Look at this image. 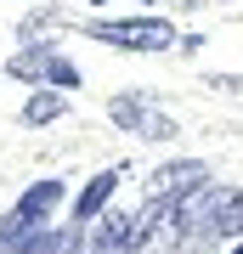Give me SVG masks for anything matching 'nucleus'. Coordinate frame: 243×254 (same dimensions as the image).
Wrapping results in <instances>:
<instances>
[{
	"instance_id": "nucleus-1",
	"label": "nucleus",
	"mask_w": 243,
	"mask_h": 254,
	"mask_svg": "<svg viewBox=\"0 0 243 254\" xmlns=\"http://www.w3.org/2000/svg\"><path fill=\"white\" fill-rule=\"evenodd\" d=\"M63 198H68V181H57V175H45V181L23 187V198L0 215V254H11L28 232L51 226V215H57V203H63Z\"/></svg>"
},
{
	"instance_id": "nucleus-13",
	"label": "nucleus",
	"mask_w": 243,
	"mask_h": 254,
	"mask_svg": "<svg viewBox=\"0 0 243 254\" xmlns=\"http://www.w3.org/2000/svg\"><path fill=\"white\" fill-rule=\"evenodd\" d=\"M90 6H113V0H90Z\"/></svg>"
},
{
	"instance_id": "nucleus-7",
	"label": "nucleus",
	"mask_w": 243,
	"mask_h": 254,
	"mask_svg": "<svg viewBox=\"0 0 243 254\" xmlns=\"http://www.w3.org/2000/svg\"><path fill=\"white\" fill-rule=\"evenodd\" d=\"M51 57H57L51 40H28L23 51L6 57V73H11V79H23V85H40L45 73H51Z\"/></svg>"
},
{
	"instance_id": "nucleus-9",
	"label": "nucleus",
	"mask_w": 243,
	"mask_h": 254,
	"mask_svg": "<svg viewBox=\"0 0 243 254\" xmlns=\"http://www.w3.org/2000/svg\"><path fill=\"white\" fill-rule=\"evenodd\" d=\"M63 237H68V226H40V232H28L11 254H63Z\"/></svg>"
},
{
	"instance_id": "nucleus-5",
	"label": "nucleus",
	"mask_w": 243,
	"mask_h": 254,
	"mask_svg": "<svg viewBox=\"0 0 243 254\" xmlns=\"http://www.w3.org/2000/svg\"><path fill=\"white\" fill-rule=\"evenodd\" d=\"M85 254H136V215L102 209V215L90 220V249Z\"/></svg>"
},
{
	"instance_id": "nucleus-8",
	"label": "nucleus",
	"mask_w": 243,
	"mask_h": 254,
	"mask_svg": "<svg viewBox=\"0 0 243 254\" xmlns=\"http://www.w3.org/2000/svg\"><path fill=\"white\" fill-rule=\"evenodd\" d=\"M68 113V91H57V85H45V91H34V96H28L23 102V125H57V119H63Z\"/></svg>"
},
{
	"instance_id": "nucleus-12",
	"label": "nucleus",
	"mask_w": 243,
	"mask_h": 254,
	"mask_svg": "<svg viewBox=\"0 0 243 254\" xmlns=\"http://www.w3.org/2000/svg\"><path fill=\"white\" fill-rule=\"evenodd\" d=\"M226 254H243V237H238V243H232V249H226Z\"/></svg>"
},
{
	"instance_id": "nucleus-6",
	"label": "nucleus",
	"mask_w": 243,
	"mask_h": 254,
	"mask_svg": "<svg viewBox=\"0 0 243 254\" xmlns=\"http://www.w3.org/2000/svg\"><path fill=\"white\" fill-rule=\"evenodd\" d=\"M119 175H125V164H113V170H96L85 181V192L74 198V226H90V220L102 215V209L113 203V187H119Z\"/></svg>"
},
{
	"instance_id": "nucleus-11",
	"label": "nucleus",
	"mask_w": 243,
	"mask_h": 254,
	"mask_svg": "<svg viewBox=\"0 0 243 254\" xmlns=\"http://www.w3.org/2000/svg\"><path fill=\"white\" fill-rule=\"evenodd\" d=\"M209 91H221V96H238V102H243V73H209Z\"/></svg>"
},
{
	"instance_id": "nucleus-2",
	"label": "nucleus",
	"mask_w": 243,
	"mask_h": 254,
	"mask_svg": "<svg viewBox=\"0 0 243 254\" xmlns=\"http://www.w3.org/2000/svg\"><path fill=\"white\" fill-rule=\"evenodd\" d=\"M85 34L108 40V46H119V51H170V46H181L175 28L164 17H90Z\"/></svg>"
},
{
	"instance_id": "nucleus-14",
	"label": "nucleus",
	"mask_w": 243,
	"mask_h": 254,
	"mask_svg": "<svg viewBox=\"0 0 243 254\" xmlns=\"http://www.w3.org/2000/svg\"><path fill=\"white\" fill-rule=\"evenodd\" d=\"M181 6H198V0H181Z\"/></svg>"
},
{
	"instance_id": "nucleus-15",
	"label": "nucleus",
	"mask_w": 243,
	"mask_h": 254,
	"mask_svg": "<svg viewBox=\"0 0 243 254\" xmlns=\"http://www.w3.org/2000/svg\"><path fill=\"white\" fill-rule=\"evenodd\" d=\"M142 6H147V0H142Z\"/></svg>"
},
{
	"instance_id": "nucleus-4",
	"label": "nucleus",
	"mask_w": 243,
	"mask_h": 254,
	"mask_svg": "<svg viewBox=\"0 0 243 254\" xmlns=\"http://www.w3.org/2000/svg\"><path fill=\"white\" fill-rule=\"evenodd\" d=\"M209 181V170L198 158H170V164H159L153 175H147V198H164V203H181L187 192H198Z\"/></svg>"
},
{
	"instance_id": "nucleus-10",
	"label": "nucleus",
	"mask_w": 243,
	"mask_h": 254,
	"mask_svg": "<svg viewBox=\"0 0 243 254\" xmlns=\"http://www.w3.org/2000/svg\"><path fill=\"white\" fill-rule=\"evenodd\" d=\"M45 85H57V91H80V68L57 51V57H51V73H45Z\"/></svg>"
},
{
	"instance_id": "nucleus-3",
	"label": "nucleus",
	"mask_w": 243,
	"mask_h": 254,
	"mask_svg": "<svg viewBox=\"0 0 243 254\" xmlns=\"http://www.w3.org/2000/svg\"><path fill=\"white\" fill-rule=\"evenodd\" d=\"M108 119H113L119 130H130V136H142V141H175V136H181L175 119L159 113L147 91H125V96H113V102H108Z\"/></svg>"
}]
</instances>
